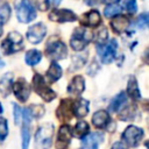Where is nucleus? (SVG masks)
<instances>
[{"label":"nucleus","instance_id":"obj_1","mask_svg":"<svg viewBox=\"0 0 149 149\" xmlns=\"http://www.w3.org/2000/svg\"><path fill=\"white\" fill-rule=\"evenodd\" d=\"M92 40H93V33H91L85 27H79L73 30L72 36L70 38V45L74 51L79 52L85 50V48L88 45V43Z\"/></svg>","mask_w":149,"mask_h":149},{"label":"nucleus","instance_id":"obj_2","mask_svg":"<svg viewBox=\"0 0 149 149\" xmlns=\"http://www.w3.org/2000/svg\"><path fill=\"white\" fill-rule=\"evenodd\" d=\"M44 51H45L47 57L49 59H51L52 62L64 59L68 56V48H66V45L64 44V42H62L57 37H51L48 41V43L45 44Z\"/></svg>","mask_w":149,"mask_h":149},{"label":"nucleus","instance_id":"obj_3","mask_svg":"<svg viewBox=\"0 0 149 149\" xmlns=\"http://www.w3.org/2000/svg\"><path fill=\"white\" fill-rule=\"evenodd\" d=\"M31 85H33V90L47 102H50L52 101L55 98H56V92L48 85V83L45 81L44 77L40 73H35L33 76V81H31Z\"/></svg>","mask_w":149,"mask_h":149},{"label":"nucleus","instance_id":"obj_4","mask_svg":"<svg viewBox=\"0 0 149 149\" xmlns=\"http://www.w3.org/2000/svg\"><path fill=\"white\" fill-rule=\"evenodd\" d=\"M24 47L23 44V37L17 31H10L7 37L1 42V50L3 55H12L14 52H17L22 50Z\"/></svg>","mask_w":149,"mask_h":149},{"label":"nucleus","instance_id":"obj_5","mask_svg":"<svg viewBox=\"0 0 149 149\" xmlns=\"http://www.w3.org/2000/svg\"><path fill=\"white\" fill-rule=\"evenodd\" d=\"M15 13L17 20L22 23H29L36 17V9L30 0H16Z\"/></svg>","mask_w":149,"mask_h":149},{"label":"nucleus","instance_id":"obj_6","mask_svg":"<svg viewBox=\"0 0 149 149\" xmlns=\"http://www.w3.org/2000/svg\"><path fill=\"white\" fill-rule=\"evenodd\" d=\"M54 135V126L51 123H44L38 127L35 133V144L37 149H49L51 147Z\"/></svg>","mask_w":149,"mask_h":149},{"label":"nucleus","instance_id":"obj_7","mask_svg":"<svg viewBox=\"0 0 149 149\" xmlns=\"http://www.w3.org/2000/svg\"><path fill=\"white\" fill-rule=\"evenodd\" d=\"M143 135H144V132L142 128L130 125L123 130L121 141L127 147H136V146H139L140 141L143 139Z\"/></svg>","mask_w":149,"mask_h":149},{"label":"nucleus","instance_id":"obj_8","mask_svg":"<svg viewBox=\"0 0 149 149\" xmlns=\"http://www.w3.org/2000/svg\"><path fill=\"white\" fill-rule=\"evenodd\" d=\"M118 50V43L115 40H111L102 45H97V52L100 57V61L105 64H109L115 59Z\"/></svg>","mask_w":149,"mask_h":149},{"label":"nucleus","instance_id":"obj_9","mask_svg":"<svg viewBox=\"0 0 149 149\" xmlns=\"http://www.w3.org/2000/svg\"><path fill=\"white\" fill-rule=\"evenodd\" d=\"M56 116H57V119L59 121H63V122L70 121L74 116V113H73V100L70 99V98L62 99L61 102H59L58 108L56 109Z\"/></svg>","mask_w":149,"mask_h":149},{"label":"nucleus","instance_id":"obj_10","mask_svg":"<svg viewBox=\"0 0 149 149\" xmlns=\"http://www.w3.org/2000/svg\"><path fill=\"white\" fill-rule=\"evenodd\" d=\"M12 92L14 93L15 98L20 101V102H26L30 95L31 88L29 86V84L24 80V78H19L16 81L13 83L12 86Z\"/></svg>","mask_w":149,"mask_h":149},{"label":"nucleus","instance_id":"obj_11","mask_svg":"<svg viewBox=\"0 0 149 149\" xmlns=\"http://www.w3.org/2000/svg\"><path fill=\"white\" fill-rule=\"evenodd\" d=\"M47 35V27L42 22H37L29 27L27 30V38L33 44H38Z\"/></svg>","mask_w":149,"mask_h":149},{"label":"nucleus","instance_id":"obj_12","mask_svg":"<svg viewBox=\"0 0 149 149\" xmlns=\"http://www.w3.org/2000/svg\"><path fill=\"white\" fill-rule=\"evenodd\" d=\"M49 20L54 21V22H57V23H65V22H73L77 20V15L70 10V9H65V8H62V9H52L49 14Z\"/></svg>","mask_w":149,"mask_h":149},{"label":"nucleus","instance_id":"obj_13","mask_svg":"<svg viewBox=\"0 0 149 149\" xmlns=\"http://www.w3.org/2000/svg\"><path fill=\"white\" fill-rule=\"evenodd\" d=\"M72 136V130L70 126L63 125L58 129L57 139H56V149H68Z\"/></svg>","mask_w":149,"mask_h":149},{"label":"nucleus","instance_id":"obj_14","mask_svg":"<svg viewBox=\"0 0 149 149\" xmlns=\"http://www.w3.org/2000/svg\"><path fill=\"white\" fill-rule=\"evenodd\" d=\"M80 23L83 26L86 27H97L101 23V16H100V13L95 9H92L90 12H86L83 14V16L80 17Z\"/></svg>","mask_w":149,"mask_h":149},{"label":"nucleus","instance_id":"obj_15","mask_svg":"<svg viewBox=\"0 0 149 149\" xmlns=\"http://www.w3.org/2000/svg\"><path fill=\"white\" fill-rule=\"evenodd\" d=\"M104 141V134L102 133H92L87 134L83 139V149H98L99 146Z\"/></svg>","mask_w":149,"mask_h":149},{"label":"nucleus","instance_id":"obj_16","mask_svg":"<svg viewBox=\"0 0 149 149\" xmlns=\"http://www.w3.org/2000/svg\"><path fill=\"white\" fill-rule=\"evenodd\" d=\"M85 90V80L83 76H74L68 85V92L72 95H80Z\"/></svg>","mask_w":149,"mask_h":149},{"label":"nucleus","instance_id":"obj_17","mask_svg":"<svg viewBox=\"0 0 149 149\" xmlns=\"http://www.w3.org/2000/svg\"><path fill=\"white\" fill-rule=\"evenodd\" d=\"M129 26V19L123 15V14H119L116 15L112 21H111V27L113 29V31L115 34H122L126 31V29Z\"/></svg>","mask_w":149,"mask_h":149},{"label":"nucleus","instance_id":"obj_18","mask_svg":"<svg viewBox=\"0 0 149 149\" xmlns=\"http://www.w3.org/2000/svg\"><path fill=\"white\" fill-rule=\"evenodd\" d=\"M126 105H127V94L126 92L122 91L111 100L108 105V111L111 113H119Z\"/></svg>","mask_w":149,"mask_h":149},{"label":"nucleus","instance_id":"obj_19","mask_svg":"<svg viewBox=\"0 0 149 149\" xmlns=\"http://www.w3.org/2000/svg\"><path fill=\"white\" fill-rule=\"evenodd\" d=\"M90 111V102L84 98L73 100V113L77 118H85Z\"/></svg>","mask_w":149,"mask_h":149},{"label":"nucleus","instance_id":"obj_20","mask_svg":"<svg viewBox=\"0 0 149 149\" xmlns=\"http://www.w3.org/2000/svg\"><path fill=\"white\" fill-rule=\"evenodd\" d=\"M126 92H127L126 93L127 97H129L134 101L141 99V92H140V88H139V84H137V80L134 76H129V79L127 81Z\"/></svg>","mask_w":149,"mask_h":149},{"label":"nucleus","instance_id":"obj_21","mask_svg":"<svg viewBox=\"0 0 149 149\" xmlns=\"http://www.w3.org/2000/svg\"><path fill=\"white\" fill-rule=\"evenodd\" d=\"M111 121V118H109V114L107 111L105 109H99L97 111L93 116H92V123L93 126H95L97 128H105L106 126H108Z\"/></svg>","mask_w":149,"mask_h":149},{"label":"nucleus","instance_id":"obj_22","mask_svg":"<svg viewBox=\"0 0 149 149\" xmlns=\"http://www.w3.org/2000/svg\"><path fill=\"white\" fill-rule=\"evenodd\" d=\"M13 83H14V74L12 72H7L0 78V93L3 97H7L12 92Z\"/></svg>","mask_w":149,"mask_h":149},{"label":"nucleus","instance_id":"obj_23","mask_svg":"<svg viewBox=\"0 0 149 149\" xmlns=\"http://www.w3.org/2000/svg\"><path fill=\"white\" fill-rule=\"evenodd\" d=\"M63 74V71H62V68L59 64H57L56 62H52L49 66V69L47 70V73H45V77L48 79L49 83H55L57 81Z\"/></svg>","mask_w":149,"mask_h":149},{"label":"nucleus","instance_id":"obj_24","mask_svg":"<svg viewBox=\"0 0 149 149\" xmlns=\"http://www.w3.org/2000/svg\"><path fill=\"white\" fill-rule=\"evenodd\" d=\"M87 57H88V52L83 50V51H79L78 54H76L74 56H72V62H71V71H76L80 68H83L87 61Z\"/></svg>","mask_w":149,"mask_h":149},{"label":"nucleus","instance_id":"obj_25","mask_svg":"<svg viewBox=\"0 0 149 149\" xmlns=\"http://www.w3.org/2000/svg\"><path fill=\"white\" fill-rule=\"evenodd\" d=\"M121 10H122V5L118 0V1H114V2L108 3L104 8V14H105L106 17H113V16L119 15L121 13Z\"/></svg>","mask_w":149,"mask_h":149},{"label":"nucleus","instance_id":"obj_26","mask_svg":"<svg viewBox=\"0 0 149 149\" xmlns=\"http://www.w3.org/2000/svg\"><path fill=\"white\" fill-rule=\"evenodd\" d=\"M42 59V52L36 50V49H33V50H28L26 52V56H24V61L28 65L30 66H35L36 64H38Z\"/></svg>","mask_w":149,"mask_h":149},{"label":"nucleus","instance_id":"obj_27","mask_svg":"<svg viewBox=\"0 0 149 149\" xmlns=\"http://www.w3.org/2000/svg\"><path fill=\"white\" fill-rule=\"evenodd\" d=\"M135 115H137L136 106L129 105L128 107H123L121 112H119V119L122 121H130L135 119Z\"/></svg>","mask_w":149,"mask_h":149},{"label":"nucleus","instance_id":"obj_28","mask_svg":"<svg viewBox=\"0 0 149 149\" xmlns=\"http://www.w3.org/2000/svg\"><path fill=\"white\" fill-rule=\"evenodd\" d=\"M88 132H90V126L85 121H78L76 123V126L73 127V130H72L73 135L78 139H81V140L88 134Z\"/></svg>","mask_w":149,"mask_h":149},{"label":"nucleus","instance_id":"obj_29","mask_svg":"<svg viewBox=\"0 0 149 149\" xmlns=\"http://www.w3.org/2000/svg\"><path fill=\"white\" fill-rule=\"evenodd\" d=\"M10 16V7L8 2L0 1V23L3 24L9 20Z\"/></svg>","mask_w":149,"mask_h":149},{"label":"nucleus","instance_id":"obj_30","mask_svg":"<svg viewBox=\"0 0 149 149\" xmlns=\"http://www.w3.org/2000/svg\"><path fill=\"white\" fill-rule=\"evenodd\" d=\"M27 109H28V112H29L31 119H33V118H34V119H40V118L44 114V112H45L44 107L41 106V105H31V106H29Z\"/></svg>","mask_w":149,"mask_h":149},{"label":"nucleus","instance_id":"obj_31","mask_svg":"<svg viewBox=\"0 0 149 149\" xmlns=\"http://www.w3.org/2000/svg\"><path fill=\"white\" fill-rule=\"evenodd\" d=\"M136 26L141 29L149 28V13H142L136 20Z\"/></svg>","mask_w":149,"mask_h":149},{"label":"nucleus","instance_id":"obj_32","mask_svg":"<svg viewBox=\"0 0 149 149\" xmlns=\"http://www.w3.org/2000/svg\"><path fill=\"white\" fill-rule=\"evenodd\" d=\"M107 40H108V31H107V29L105 27H102V28H100L98 30L97 43H98V45H102V44H105L107 42Z\"/></svg>","mask_w":149,"mask_h":149},{"label":"nucleus","instance_id":"obj_33","mask_svg":"<svg viewBox=\"0 0 149 149\" xmlns=\"http://www.w3.org/2000/svg\"><path fill=\"white\" fill-rule=\"evenodd\" d=\"M30 2L33 3L34 7H36L37 9H40V10H42V12L48 10L49 7H50L49 0H31Z\"/></svg>","mask_w":149,"mask_h":149},{"label":"nucleus","instance_id":"obj_34","mask_svg":"<svg viewBox=\"0 0 149 149\" xmlns=\"http://www.w3.org/2000/svg\"><path fill=\"white\" fill-rule=\"evenodd\" d=\"M8 134V125L5 118H0V142H2Z\"/></svg>","mask_w":149,"mask_h":149},{"label":"nucleus","instance_id":"obj_35","mask_svg":"<svg viewBox=\"0 0 149 149\" xmlns=\"http://www.w3.org/2000/svg\"><path fill=\"white\" fill-rule=\"evenodd\" d=\"M13 113H14V122L15 125H20L21 123V120H22V109L19 105L14 104L13 105Z\"/></svg>","mask_w":149,"mask_h":149},{"label":"nucleus","instance_id":"obj_36","mask_svg":"<svg viewBox=\"0 0 149 149\" xmlns=\"http://www.w3.org/2000/svg\"><path fill=\"white\" fill-rule=\"evenodd\" d=\"M126 9L129 14H135L137 10L136 0H126Z\"/></svg>","mask_w":149,"mask_h":149},{"label":"nucleus","instance_id":"obj_37","mask_svg":"<svg viewBox=\"0 0 149 149\" xmlns=\"http://www.w3.org/2000/svg\"><path fill=\"white\" fill-rule=\"evenodd\" d=\"M99 70V64L97 63V61H92L90 64H88V68H87V73L90 76H94Z\"/></svg>","mask_w":149,"mask_h":149},{"label":"nucleus","instance_id":"obj_38","mask_svg":"<svg viewBox=\"0 0 149 149\" xmlns=\"http://www.w3.org/2000/svg\"><path fill=\"white\" fill-rule=\"evenodd\" d=\"M111 149H128V147H127L122 141H118V142H115V143L112 146Z\"/></svg>","mask_w":149,"mask_h":149},{"label":"nucleus","instance_id":"obj_39","mask_svg":"<svg viewBox=\"0 0 149 149\" xmlns=\"http://www.w3.org/2000/svg\"><path fill=\"white\" fill-rule=\"evenodd\" d=\"M142 61H143V63H146V64L149 65V48H147L144 50V52L142 55Z\"/></svg>","mask_w":149,"mask_h":149},{"label":"nucleus","instance_id":"obj_40","mask_svg":"<svg viewBox=\"0 0 149 149\" xmlns=\"http://www.w3.org/2000/svg\"><path fill=\"white\" fill-rule=\"evenodd\" d=\"M84 2L87 6H94V5H97L99 2V0H84Z\"/></svg>","mask_w":149,"mask_h":149},{"label":"nucleus","instance_id":"obj_41","mask_svg":"<svg viewBox=\"0 0 149 149\" xmlns=\"http://www.w3.org/2000/svg\"><path fill=\"white\" fill-rule=\"evenodd\" d=\"M142 106H143V109H144V111H147V112L149 113V99L144 100V101L142 102Z\"/></svg>","mask_w":149,"mask_h":149},{"label":"nucleus","instance_id":"obj_42","mask_svg":"<svg viewBox=\"0 0 149 149\" xmlns=\"http://www.w3.org/2000/svg\"><path fill=\"white\" fill-rule=\"evenodd\" d=\"M144 146H146L147 149H149V140H147V141L144 142Z\"/></svg>","mask_w":149,"mask_h":149},{"label":"nucleus","instance_id":"obj_43","mask_svg":"<svg viewBox=\"0 0 149 149\" xmlns=\"http://www.w3.org/2000/svg\"><path fill=\"white\" fill-rule=\"evenodd\" d=\"M1 35H2V24L0 23V37H1Z\"/></svg>","mask_w":149,"mask_h":149},{"label":"nucleus","instance_id":"obj_44","mask_svg":"<svg viewBox=\"0 0 149 149\" xmlns=\"http://www.w3.org/2000/svg\"><path fill=\"white\" fill-rule=\"evenodd\" d=\"M59 2H61V0H54V3H55V5H58Z\"/></svg>","mask_w":149,"mask_h":149},{"label":"nucleus","instance_id":"obj_45","mask_svg":"<svg viewBox=\"0 0 149 149\" xmlns=\"http://www.w3.org/2000/svg\"><path fill=\"white\" fill-rule=\"evenodd\" d=\"M3 112V108H2V106H1V104H0V114Z\"/></svg>","mask_w":149,"mask_h":149}]
</instances>
